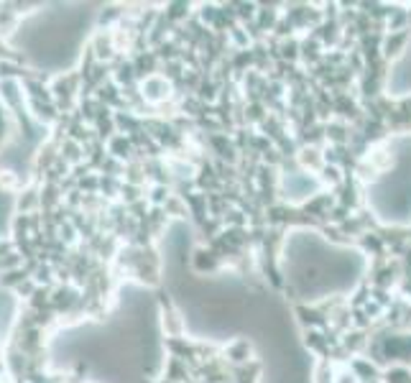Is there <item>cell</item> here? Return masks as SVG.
Wrapping results in <instances>:
<instances>
[{"mask_svg":"<svg viewBox=\"0 0 411 383\" xmlns=\"http://www.w3.org/2000/svg\"><path fill=\"white\" fill-rule=\"evenodd\" d=\"M297 319L302 322L304 330H327L330 327V317H327L319 307H306V304H297L294 307Z\"/></svg>","mask_w":411,"mask_h":383,"instance_id":"cell-1","label":"cell"},{"mask_svg":"<svg viewBox=\"0 0 411 383\" xmlns=\"http://www.w3.org/2000/svg\"><path fill=\"white\" fill-rule=\"evenodd\" d=\"M348 368L353 370L355 376H358V381L361 383H376L383 378V370L378 368L376 363L370 361V358H361V355H355V358H350Z\"/></svg>","mask_w":411,"mask_h":383,"instance_id":"cell-2","label":"cell"},{"mask_svg":"<svg viewBox=\"0 0 411 383\" xmlns=\"http://www.w3.org/2000/svg\"><path fill=\"white\" fill-rule=\"evenodd\" d=\"M409 39H411V29L409 31H398V34H386V36H383V46H381L383 59H386V62L396 59L398 54L406 49Z\"/></svg>","mask_w":411,"mask_h":383,"instance_id":"cell-3","label":"cell"},{"mask_svg":"<svg viewBox=\"0 0 411 383\" xmlns=\"http://www.w3.org/2000/svg\"><path fill=\"white\" fill-rule=\"evenodd\" d=\"M325 130H327V143H330V146H348L350 133H353V126L345 121L332 118L330 123H325Z\"/></svg>","mask_w":411,"mask_h":383,"instance_id":"cell-4","label":"cell"},{"mask_svg":"<svg viewBox=\"0 0 411 383\" xmlns=\"http://www.w3.org/2000/svg\"><path fill=\"white\" fill-rule=\"evenodd\" d=\"M171 93V82L166 77H149L146 85H143V98L151 100V102H161Z\"/></svg>","mask_w":411,"mask_h":383,"instance_id":"cell-5","label":"cell"},{"mask_svg":"<svg viewBox=\"0 0 411 383\" xmlns=\"http://www.w3.org/2000/svg\"><path fill=\"white\" fill-rule=\"evenodd\" d=\"M278 18H281V15H278L276 6H258L255 26H258V31H261L263 36H271L274 34V29H276Z\"/></svg>","mask_w":411,"mask_h":383,"instance_id":"cell-6","label":"cell"},{"mask_svg":"<svg viewBox=\"0 0 411 383\" xmlns=\"http://www.w3.org/2000/svg\"><path fill=\"white\" fill-rule=\"evenodd\" d=\"M299 166H302V171H322V166H325V156H322V149H312V146H304V149H299V156H297Z\"/></svg>","mask_w":411,"mask_h":383,"instance_id":"cell-7","label":"cell"},{"mask_svg":"<svg viewBox=\"0 0 411 383\" xmlns=\"http://www.w3.org/2000/svg\"><path fill=\"white\" fill-rule=\"evenodd\" d=\"M250 353H253V345L248 340H235L233 345L225 348V361L230 365H243V363H250Z\"/></svg>","mask_w":411,"mask_h":383,"instance_id":"cell-8","label":"cell"},{"mask_svg":"<svg viewBox=\"0 0 411 383\" xmlns=\"http://www.w3.org/2000/svg\"><path fill=\"white\" fill-rule=\"evenodd\" d=\"M230 376L233 383H255V378L261 376V363H243V365H230Z\"/></svg>","mask_w":411,"mask_h":383,"instance_id":"cell-9","label":"cell"},{"mask_svg":"<svg viewBox=\"0 0 411 383\" xmlns=\"http://www.w3.org/2000/svg\"><path fill=\"white\" fill-rule=\"evenodd\" d=\"M220 263H222V258L210 248H199L197 253H194V269L197 271H217L220 269Z\"/></svg>","mask_w":411,"mask_h":383,"instance_id":"cell-10","label":"cell"},{"mask_svg":"<svg viewBox=\"0 0 411 383\" xmlns=\"http://www.w3.org/2000/svg\"><path fill=\"white\" fill-rule=\"evenodd\" d=\"M319 182L325 187H330V189H337V187L345 182V171L340 169V166H332V163H325L322 166V171H319Z\"/></svg>","mask_w":411,"mask_h":383,"instance_id":"cell-11","label":"cell"},{"mask_svg":"<svg viewBox=\"0 0 411 383\" xmlns=\"http://www.w3.org/2000/svg\"><path fill=\"white\" fill-rule=\"evenodd\" d=\"M383 383H411V370L406 365H389L383 370Z\"/></svg>","mask_w":411,"mask_h":383,"instance_id":"cell-12","label":"cell"},{"mask_svg":"<svg viewBox=\"0 0 411 383\" xmlns=\"http://www.w3.org/2000/svg\"><path fill=\"white\" fill-rule=\"evenodd\" d=\"M278 54H281V62L286 64H297L299 62V39L294 36V39H286V41H281V46H278Z\"/></svg>","mask_w":411,"mask_h":383,"instance_id":"cell-13","label":"cell"},{"mask_svg":"<svg viewBox=\"0 0 411 383\" xmlns=\"http://www.w3.org/2000/svg\"><path fill=\"white\" fill-rule=\"evenodd\" d=\"M332 383H361V381H358V376H355V373L348 368V365H342V368L335 370Z\"/></svg>","mask_w":411,"mask_h":383,"instance_id":"cell-14","label":"cell"}]
</instances>
